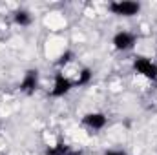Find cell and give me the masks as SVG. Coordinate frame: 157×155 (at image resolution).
<instances>
[{
	"instance_id": "cell-5",
	"label": "cell",
	"mask_w": 157,
	"mask_h": 155,
	"mask_svg": "<svg viewBox=\"0 0 157 155\" xmlns=\"http://www.w3.org/2000/svg\"><path fill=\"white\" fill-rule=\"evenodd\" d=\"M113 46L119 51H128L135 46V35H132L128 31H119L113 37Z\"/></svg>"
},
{
	"instance_id": "cell-8",
	"label": "cell",
	"mask_w": 157,
	"mask_h": 155,
	"mask_svg": "<svg viewBox=\"0 0 157 155\" xmlns=\"http://www.w3.org/2000/svg\"><path fill=\"white\" fill-rule=\"evenodd\" d=\"M91 80V71L88 70V68H84L80 73H78V78L73 82V86H84V84H88Z\"/></svg>"
},
{
	"instance_id": "cell-2",
	"label": "cell",
	"mask_w": 157,
	"mask_h": 155,
	"mask_svg": "<svg viewBox=\"0 0 157 155\" xmlns=\"http://www.w3.org/2000/svg\"><path fill=\"white\" fill-rule=\"evenodd\" d=\"M133 68L137 73H141L143 77L150 78V80H155L157 78V64H154L152 60H148L146 57H137L135 62H133Z\"/></svg>"
},
{
	"instance_id": "cell-9",
	"label": "cell",
	"mask_w": 157,
	"mask_h": 155,
	"mask_svg": "<svg viewBox=\"0 0 157 155\" xmlns=\"http://www.w3.org/2000/svg\"><path fill=\"white\" fill-rule=\"evenodd\" d=\"M48 155H68V146L64 142H59L55 148L48 150Z\"/></svg>"
},
{
	"instance_id": "cell-6",
	"label": "cell",
	"mask_w": 157,
	"mask_h": 155,
	"mask_svg": "<svg viewBox=\"0 0 157 155\" xmlns=\"http://www.w3.org/2000/svg\"><path fill=\"white\" fill-rule=\"evenodd\" d=\"M82 124L88 126L93 131L102 130L106 126V115H102V113H88V115H84V119H82Z\"/></svg>"
},
{
	"instance_id": "cell-12",
	"label": "cell",
	"mask_w": 157,
	"mask_h": 155,
	"mask_svg": "<svg viewBox=\"0 0 157 155\" xmlns=\"http://www.w3.org/2000/svg\"><path fill=\"white\" fill-rule=\"evenodd\" d=\"M71 155H73V153H71Z\"/></svg>"
},
{
	"instance_id": "cell-11",
	"label": "cell",
	"mask_w": 157,
	"mask_h": 155,
	"mask_svg": "<svg viewBox=\"0 0 157 155\" xmlns=\"http://www.w3.org/2000/svg\"><path fill=\"white\" fill-rule=\"evenodd\" d=\"M106 155H126L124 152H119V150H110V152H106Z\"/></svg>"
},
{
	"instance_id": "cell-1",
	"label": "cell",
	"mask_w": 157,
	"mask_h": 155,
	"mask_svg": "<svg viewBox=\"0 0 157 155\" xmlns=\"http://www.w3.org/2000/svg\"><path fill=\"white\" fill-rule=\"evenodd\" d=\"M108 9L117 15V17H133L141 11V4L139 2H130V0H119V2H110Z\"/></svg>"
},
{
	"instance_id": "cell-3",
	"label": "cell",
	"mask_w": 157,
	"mask_h": 155,
	"mask_svg": "<svg viewBox=\"0 0 157 155\" xmlns=\"http://www.w3.org/2000/svg\"><path fill=\"white\" fill-rule=\"evenodd\" d=\"M73 88V82L68 77H64L62 73H57L55 77V84H53V89H51V97H64L70 89Z\"/></svg>"
},
{
	"instance_id": "cell-4",
	"label": "cell",
	"mask_w": 157,
	"mask_h": 155,
	"mask_svg": "<svg viewBox=\"0 0 157 155\" xmlns=\"http://www.w3.org/2000/svg\"><path fill=\"white\" fill-rule=\"evenodd\" d=\"M37 86H39V71L37 70L26 71V75L20 82V91H24L26 95H31V93H35Z\"/></svg>"
},
{
	"instance_id": "cell-7",
	"label": "cell",
	"mask_w": 157,
	"mask_h": 155,
	"mask_svg": "<svg viewBox=\"0 0 157 155\" xmlns=\"http://www.w3.org/2000/svg\"><path fill=\"white\" fill-rule=\"evenodd\" d=\"M31 15H29V11H26V9H18L17 13H15V22L18 24V26H29L31 24Z\"/></svg>"
},
{
	"instance_id": "cell-10",
	"label": "cell",
	"mask_w": 157,
	"mask_h": 155,
	"mask_svg": "<svg viewBox=\"0 0 157 155\" xmlns=\"http://www.w3.org/2000/svg\"><path fill=\"white\" fill-rule=\"evenodd\" d=\"M73 57V53L71 51H66L62 57H60V60H59V64H66V62H70V59Z\"/></svg>"
}]
</instances>
